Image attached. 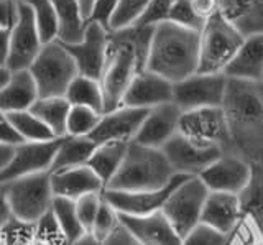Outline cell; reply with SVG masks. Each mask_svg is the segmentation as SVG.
I'll list each match as a JSON object with an SVG mask.
<instances>
[{"mask_svg":"<svg viewBox=\"0 0 263 245\" xmlns=\"http://www.w3.org/2000/svg\"><path fill=\"white\" fill-rule=\"evenodd\" d=\"M229 79V78H227ZM222 110L230 135V153L263 165V83L229 79Z\"/></svg>","mask_w":263,"mask_h":245,"instance_id":"cell-1","label":"cell"},{"mask_svg":"<svg viewBox=\"0 0 263 245\" xmlns=\"http://www.w3.org/2000/svg\"><path fill=\"white\" fill-rule=\"evenodd\" d=\"M153 27L134 25L110 31L107 58L99 83L104 94V114L122 105L130 83L145 69Z\"/></svg>","mask_w":263,"mask_h":245,"instance_id":"cell-2","label":"cell"},{"mask_svg":"<svg viewBox=\"0 0 263 245\" xmlns=\"http://www.w3.org/2000/svg\"><path fill=\"white\" fill-rule=\"evenodd\" d=\"M201 31L161 22L153 27L145 69L170 83H179L197 72Z\"/></svg>","mask_w":263,"mask_h":245,"instance_id":"cell-3","label":"cell"},{"mask_svg":"<svg viewBox=\"0 0 263 245\" xmlns=\"http://www.w3.org/2000/svg\"><path fill=\"white\" fill-rule=\"evenodd\" d=\"M175 176L163 150L130 142L122 165L105 191L135 193L161 190Z\"/></svg>","mask_w":263,"mask_h":245,"instance_id":"cell-4","label":"cell"},{"mask_svg":"<svg viewBox=\"0 0 263 245\" xmlns=\"http://www.w3.org/2000/svg\"><path fill=\"white\" fill-rule=\"evenodd\" d=\"M245 36L230 23L220 10L205 20L199 38V66L201 74H224L234 60Z\"/></svg>","mask_w":263,"mask_h":245,"instance_id":"cell-5","label":"cell"},{"mask_svg":"<svg viewBox=\"0 0 263 245\" xmlns=\"http://www.w3.org/2000/svg\"><path fill=\"white\" fill-rule=\"evenodd\" d=\"M28 71L35 79L40 97H64L72 79L79 74L71 54L56 40L43 45Z\"/></svg>","mask_w":263,"mask_h":245,"instance_id":"cell-6","label":"cell"},{"mask_svg":"<svg viewBox=\"0 0 263 245\" xmlns=\"http://www.w3.org/2000/svg\"><path fill=\"white\" fill-rule=\"evenodd\" d=\"M0 186L5 187L13 217L23 222L35 224L51 209L54 194L49 173L25 176Z\"/></svg>","mask_w":263,"mask_h":245,"instance_id":"cell-7","label":"cell"},{"mask_svg":"<svg viewBox=\"0 0 263 245\" xmlns=\"http://www.w3.org/2000/svg\"><path fill=\"white\" fill-rule=\"evenodd\" d=\"M208 194L209 190L199 176H187L175 187V191L164 202L161 212L166 216L181 239L197 224H201Z\"/></svg>","mask_w":263,"mask_h":245,"instance_id":"cell-8","label":"cell"},{"mask_svg":"<svg viewBox=\"0 0 263 245\" xmlns=\"http://www.w3.org/2000/svg\"><path fill=\"white\" fill-rule=\"evenodd\" d=\"M178 134L191 142L230 153V135L222 107H204L181 114Z\"/></svg>","mask_w":263,"mask_h":245,"instance_id":"cell-9","label":"cell"},{"mask_svg":"<svg viewBox=\"0 0 263 245\" xmlns=\"http://www.w3.org/2000/svg\"><path fill=\"white\" fill-rule=\"evenodd\" d=\"M226 74H196L173 84V104L181 112L222 107L227 89Z\"/></svg>","mask_w":263,"mask_h":245,"instance_id":"cell-10","label":"cell"},{"mask_svg":"<svg viewBox=\"0 0 263 245\" xmlns=\"http://www.w3.org/2000/svg\"><path fill=\"white\" fill-rule=\"evenodd\" d=\"M41 48H43V42H41L33 12L27 4L18 0V18L10 30L7 69L10 72L30 69Z\"/></svg>","mask_w":263,"mask_h":245,"instance_id":"cell-11","label":"cell"},{"mask_svg":"<svg viewBox=\"0 0 263 245\" xmlns=\"http://www.w3.org/2000/svg\"><path fill=\"white\" fill-rule=\"evenodd\" d=\"M61 138L46 142H22L15 146L13 157L0 175V184H7L25 176L49 173Z\"/></svg>","mask_w":263,"mask_h":245,"instance_id":"cell-12","label":"cell"},{"mask_svg":"<svg viewBox=\"0 0 263 245\" xmlns=\"http://www.w3.org/2000/svg\"><path fill=\"white\" fill-rule=\"evenodd\" d=\"M161 150L175 175L183 176H199L220 155H224L219 148L197 145L181 134H176Z\"/></svg>","mask_w":263,"mask_h":245,"instance_id":"cell-13","label":"cell"},{"mask_svg":"<svg viewBox=\"0 0 263 245\" xmlns=\"http://www.w3.org/2000/svg\"><path fill=\"white\" fill-rule=\"evenodd\" d=\"M109 35L110 31H107L104 27L89 22L82 42L76 45H64L71 58L76 63L78 72L81 76L97 81L101 79L107 58V48H109Z\"/></svg>","mask_w":263,"mask_h":245,"instance_id":"cell-14","label":"cell"},{"mask_svg":"<svg viewBox=\"0 0 263 245\" xmlns=\"http://www.w3.org/2000/svg\"><path fill=\"white\" fill-rule=\"evenodd\" d=\"M187 176L176 175L171 181L161 187V190L153 191H135V193H125V191H104V199L110 206L123 216H148L153 212H160L164 206V202L170 198V194L175 191V187L186 179Z\"/></svg>","mask_w":263,"mask_h":245,"instance_id":"cell-15","label":"cell"},{"mask_svg":"<svg viewBox=\"0 0 263 245\" xmlns=\"http://www.w3.org/2000/svg\"><path fill=\"white\" fill-rule=\"evenodd\" d=\"M252 175V165L234 153H224L199 175L209 191L240 194Z\"/></svg>","mask_w":263,"mask_h":245,"instance_id":"cell-16","label":"cell"},{"mask_svg":"<svg viewBox=\"0 0 263 245\" xmlns=\"http://www.w3.org/2000/svg\"><path fill=\"white\" fill-rule=\"evenodd\" d=\"M146 109H135V107H120L110 112L102 114L94 132L89 138L96 145L107 143V142H134L135 135L138 134L143 120L146 117Z\"/></svg>","mask_w":263,"mask_h":245,"instance_id":"cell-17","label":"cell"},{"mask_svg":"<svg viewBox=\"0 0 263 245\" xmlns=\"http://www.w3.org/2000/svg\"><path fill=\"white\" fill-rule=\"evenodd\" d=\"M173 102V83L152 71H140L130 83L122 105L150 110L158 105Z\"/></svg>","mask_w":263,"mask_h":245,"instance_id":"cell-18","label":"cell"},{"mask_svg":"<svg viewBox=\"0 0 263 245\" xmlns=\"http://www.w3.org/2000/svg\"><path fill=\"white\" fill-rule=\"evenodd\" d=\"M120 216L122 225L138 242V245H181L183 239L163 212L148 216Z\"/></svg>","mask_w":263,"mask_h":245,"instance_id":"cell-19","label":"cell"},{"mask_svg":"<svg viewBox=\"0 0 263 245\" xmlns=\"http://www.w3.org/2000/svg\"><path fill=\"white\" fill-rule=\"evenodd\" d=\"M181 114L183 112L173 102L150 109L134 142L161 150L178 134Z\"/></svg>","mask_w":263,"mask_h":245,"instance_id":"cell-20","label":"cell"},{"mask_svg":"<svg viewBox=\"0 0 263 245\" xmlns=\"http://www.w3.org/2000/svg\"><path fill=\"white\" fill-rule=\"evenodd\" d=\"M51 175L53 194L76 201L89 193H104L105 187L97 175L87 165L54 171Z\"/></svg>","mask_w":263,"mask_h":245,"instance_id":"cell-21","label":"cell"},{"mask_svg":"<svg viewBox=\"0 0 263 245\" xmlns=\"http://www.w3.org/2000/svg\"><path fill=\"white\" fill-rule=\"evenodd\" d=\"M242 216L238 194L209 191L205 199L201 222L222 234H229Z\"/></svg>","mask_w":263,"mask_h":245,"instance_id":"cell-22","label":"cell"},{"mask_svg":"<svg viewBox=\"0 0 263 245\" xmlns=\"http://www.w3.org/2000/svg\"><path fill=\"white\" fill-rule=\"evenodd\" d=\"M229 79L261 81L263 79V33L245 36L242 46L226 68Z\"/></svg>","mask_w":263,"mask_h":245,"instance_id":"cell-23","label":"cell"},{"mask_svg":"<svg viewBox=\"0 0 263 245\" xmlns=\"http://www.w3.org/2000/svg\"><path fill=\"white\" fill-rule=\"evenodd\" d=\"M40 99L38 87L28 69L10 72L7 84L0 89V110L4 114L30 110Z\"/></svg>","mask_w":263,"mask_h":245,"instance_id":"cell-24","label":"cell"},{"mask_svg":"<svg viewBox=\"0 0 263 245\" xmlns=\"http://www.w3.org/2000/svg\"><path fill=\"white\" fill-rule=\"evenodd\" d=\"M220 12L243 36L263 33V0H220Z\"/></svg>","mask_w":263,"mask_h":245,"instance_id":"cell-25","label":"cell"},{"mask_svg":"<svg viewBox=\"0 0 263 245\" xmlns=\"http://www.w3.org/2000/svg\"><path fill=\"white\" fill-rule=\"evenodd\" d=\"M56 12V42L76 45L82 42L87 20L76 0H53Z\"/></svg>","mask_w":263,"mask_h":245,"instance_id":"cell-26","label":"cell"},{"mask_svg":"<svg viewBox=\"0 0 263 245\" xmlns=\"http://www.w3.org/2000/svg\"><path fill=\"white\" fill-rule=\"evenodd\" d=\"M130 142H107L96 146L90 155L87 166L94 171L97 178L101 179L104 187L110 183V179L119 171L123 157H125Z\"/></svg>","mask_w":263,"mask_h":245,"instance_id":"cell-27","label":"cell"},{"mask_svg":"<svg viewBox=\"0 0 263 245\" xmlns=\"http://www.w3.org/2000/svg\"><path fill=\"white\" fill-rule=\"evenodd\" d=\"M96 146L97 145L89 137H71V135L61 137V143L58 146L56 157L53 160L49 173L87 165Z\"/></svg>","mask_w":263,"mask_h":245,"instance_id":"cell-28","label":"cell"},{"mask_svg":"<svg viewBox=\"0 0 263 245\" xmlns=\"http://www.w3.org/2000/svg\"><path fill=\"white\" fill-rule=\"evenodd\" d=\"M71 104L66 97H40L31 105V112L51 130L56 138L66 137V122Z\"/></svg>","mask_w":263,"mask_h":245,"instance_id":"cell-29","label":"cell"},{"mask_svg":"<svg viewBox=\"0 0 263 245\" xmlns=\"http://www.w3.org/2000/svg\"><path fill=\"white\" fill-rule=\"evenodd\" d=\"M64 97L71 105H82V107H89L99 114H104V94L101 83L97 79L78 74L69 84Z\"/></svg>","mask_w":263,"mask_h":245,"instance_id":"cell-30","label":"cell"},{"mask_svg":"<svg viewBox=\"0 0 263 245\" xmlns=\"http://www.w3.org/2000/svg\"><path fill=\"white\" fill-rule=\"evenodd\" d=\"M242 214L250 216L263 227V165H252V175L247 186L238 194Z\"/></svg>","mask_w":263,"mask_h":245,"instance_id":"cell-31","label":"cell"},{"mask_svg":"<svg viewBox=\"0 0 263 245\" xmlns=\"http://www.w3.org/2000/svg\"><path fill=\"white\" fill-rule=\"evenodd\" d=\"M49 211H51V214L54 216L58 225H60L61 232L66 237V240H68L69 245L86 234L79 222V219H78L76 204H74L72 199L54 196V199L51 202V209Z\"/></svg>","mask_w":263,"mask_h":245,"instance_id":"cell-32","label":"cell"},{"mask_svg":"<svg viewBox=\"0 0 263 245\" xmlns=\"http://www.w3.org/2000/svg\"><path fill=\"white\" fill-rule=\"evenodd\" d=\"M12 127L23 142H46L56 138L43 122H41L31 110L7 114Z\"/></svg>","mask_w":263,"mask_h":245,"instance_id":"cell-33","label":"cell"},{"mask_svg":"<svg viewBox=\"0 0 263 245\" xmlns=\"http://www.w3.org/2000/svg\"><path fill=\"white\" fill-rule=\"evenodd\" d=\"M27 4L35 17L43 45L56 40V12L53 0H22Z\"/></svg>","mask_w":263,"mask_h":245,"instance_id":"cell-34","label":"cell"},{"mask_svg":"<svg viewBox=\"0 0 263 245\" xmlns=\"http://www.w3.org/2000/svg\"><path fill=\"white\" fill-rule=\"evenodd\" d=\"M102 114L94 109L82 107V105H71L66 122V135L71 137H89L97 127Z\"/></svg>","mask_w":263,"mask_h":245,"instance_id":"cell-35","label":"cell"},{"mask_svg":"<svg viewBox=\"0 0 263 245\" xmlns=\"http://www.w3.org/2000/svg\"><path fill=\"white\" fill-rule=\"evenodd\" d=\"M152 0H119L117 10L114 13L110 23V31H119L130 28L143 17Z\"/></svg>","mask_w":263,"mask_h":245,"instance_id":"cell-36","label":"cell"},{"mask_svg":"<svg viewBox=\"0 0 263 245\" xmlns=\"http://www.w3.org/2000/svg\"><path fill=\"white\" fill-rule=\"evenodd\" d=\"M226 245H263V227L250 216L242 214L232 231L227 234Z\"/></svg>","mask_w":263,"mask_h":245,"instance_id":"cell-37","label":"cell"},{"mask_svg":"<svg viewBox=\"0 0 263 245\" xmlns=\"http://www.w3.org/2000/svg\"><path fill=\"white\" fill-rule=\"evenodd\" d=\"M35 239V224L12 217L0 229V245H30Z\"/></svg>","mask_w":263,"mask_h":245,"instance_id":"cell-38","label":"cell"},{"mask_svg":"<svg viewBox=\"0 0 263 245\" xmlns=\"http://www.w3.org/2000/svg\"><path fill=\"white\" fill-rule=\"evenodd\" d=\"M119 224H120L119 212L115 211L102 196V202H101V206H99L97 216H96L94 225H92V232L90 234H92L96 239L104 242L107 237H109L115 229L119 227Z\"/></svg>","mask_w":263,"mask_h":245,"instance_id":"cell-39","label":"cell"},{"mask_svg":"<svg viewBox=\"0 0 263 245\" xmlns=\"http://www.w3.org/2000/svg\"><path fill=\"white\" fill-rule=\"evenodd\" d=\"M35 240L45 245H69L51 211H48L38 222H35Z\"/></svg>","mask_w":263,"mask_h":245,"instance_id":"cell-40","label":"cell"},{"mask_svg":"<svg viewBox=\"0 0 263 245\" xmlns=\"http://www.w3.org/2000/svg\"><path fill=\"white\" fill-rule=\"evenodd\" d=\"M101 202H102V193H89V194L81 196L79 199L74 201V204H76L78 219H79V222L86 234L92 232V225H94V220H96Z\"/></svg>","mask_w":263,"mask_h":245,"instance_id":"cell-41","label":"cell"},{"mask_svg":"<svg viewBox=\"0 0 263 245\" xmlns=\"http://www.w3.org/2000/svg\"><path fill=\"white\" fill-rule=\"evenodd\" d=\"M226 234L201 222L183 237L181 245H226Z\"/></svg>","mask_w":263,"mask_h":245,"instance_id":"cell-42","label":"cell"},{"mask_svg":"<svg viewBox=\"0 0 263 245\" xmlns=\"http://www.w3.org/2000/svg\"><path fill=\"white\" fill-rule=\"evenodd\" d=\"M166 22H173L179 27L196 30V31H201L205 23L201 18L196 17V13L193 12V7H191V0H178L176 5L173 7V10L170 12Z\"/></svg>","mask_w":263,"mask_h":245,"instance_id":"cell-43","label":"cell"},{"mask_svg":"<svg viewBox=\"0 0 263 245\" xmlns=\"http://www.w3.org/2000/svg\"><path fill=\"white\" fill-rule=\"evenodd\" d=\"M178 0H152L148 5L143 17L138 20L137 25L140 27H155L161 22L168 20V15L173 10V7L176 5Z\"/></svg>","mask_w":263,"mask_h":245,"instance_id":"cell-44","label":"cell"},{"mask_svg":"<svg viewBox=\"0 0 263 245\" xmlns=\"http://www.w3.org/2000/svg\"><path fill=\"white\" fill-rule=\"evenodd\" d=\"M119 0H96V4L90 10L87 23H97L104 27L107 31H110V23L114 18V13L117 10Z\"/></svg>","mask_w":263,"mask_h":245,"instance_id":"cell-45","label":"cell"},{"mask_svg":"<svg viewBox=\"0 0 263 245\" xmlns=\"http://www.w3.org/2000/svg\"><path fill=\"white\" fill-rule=\"evenodd\" d=\"M18 18V0H0V28L12 30Z\"/></svg>","mask_w":263,"mask_h":245,"instance_id":"cell-46","label":"cell"},{"mask_svg":"<svg viewBox=\"0 0 263 245\" xmlns=\"http://www.w3.org/2000/svg\"><path fill=\"white\" fill-rule=\"evenodd\" d=\"M191 7L196 17L205 22L220 10V0H191Z\"/></svg>","mask_w":263,"mask_h":245,"instance_id":"cell-47","label":"cell"},{"mask_svg":"<svg viewBox=\"0 0 263 245\" xmlns=\"http://www.w3.org/2000/svg\"><path fill=\"white\" fill-rule=\"evenodd\" d=\"M22 142L23 140L18 137V134L15 132V128L10 124V120H8V116L0 110V143L16 146Z\"/></svg>","mask_w":263,"mask_h":245,"instance_id":"cell-48","label":"cell"},{"mask_svg":"<svg viewBox=\"0 0 263 245\" xmlns=\"http://www.w3.org/2000/svg\"><path fill=\"white\" fill-rule=\"evenodd\" d=\"M104 245H138V242L130 235V232L120 222L119 227L104 240Z\"/></svg>","mask_w":263,"mask_h":245,"instance_id":"cell-49","label":"cell"},{"mask_svg":"<svg viewBox=\"0 0 263 245\" xmlns=\"http://www.w3.org/2000/svg\"><path fill=\"white\" fill-rule=\"evenodd\" d=\"M12 217L13 214H12L10 202H8V198H7L5 187L0 186V229H2Z\"/></svg>","mask_w":263,"mask_h":245,"instance_id":"cell-50","label":"cell"},{"mask_svg":"<svg viewBox=\"0 0 263 245\" xmlns=\"http://www.w3.org/2000/svg\"><path fill=\"white\" fill-rule=\"evenodd\" d=\"M8 46H10V30L0 28V66L7 68Z\"/></svg>","mask_w":263,"mask_h":245,"instance_id":"cell-51","label":"cell"},{"mask_svg":"<svg viewBox=\"0 0 263 245\" xmlns=\"http://www.w3.org/2000/svg\"><path fill=\"white\" fill-rule=\"evenodd\" d=\"M13 152H15V146L0 143V175H2V171L7 168L8 163H10Z\"/></svg>","mask_w":263,"mask_h":245,"instance_id":"cell-52","label":"cell"},{"mask_svg":"<svg viewBox=\"0 0 263 245\" xmlns=\"http://www.w3.org/2000/svg\"><path fill=\"white\" fill-rule=\"evenodd\" d=\"M71 245H104V242L96 239L92 234H84L82 237H79L76 242H72Z\"/></svg>","mask_w":263,"mask_h":245,"instance_id":"cell-53","label":"cell"},{"mask_svg":"<svg viewBox=\"0 0 263 245\" xmlns=\"http://www.w3.org/2000/svg\"><path fill=\"white\" fill-rule=\"evenodd\" d=\"M78 5L81 7V12L82 15L86 17V20L89 18V15H90V10H92V7L96 4V0H76Z\"/></svg>","mask_w":263,"mask_h":245,"instance_id":"cell-54","label":"cell"},{"mask_svg":"<svg viewBox=\"0 0 263 245\" xmlns=\"http://www.w3.org/2000/svg\"><path fill=\"white\" fill-rule=\"evenodd\" d=\"M8 78H10V71H8L5 66H0V89L7 84Z\"/></svg>","mask_w":263,"mask_h":245,"instance_id":"cell-55","label":"cell"},{"mask_svg":"<svg viewBox=\"0 0 263 245\" xmlns=\"http://www.w3.org/2000/svg\"><path fill=\"white\" fill-rule=\"evenodd\" d=\"M261 83H263V79H261Z\"/></svg>","mask_w":263,"mask_h":245,"instance_id":"cell-56","label":"cell"}]
</instances>
